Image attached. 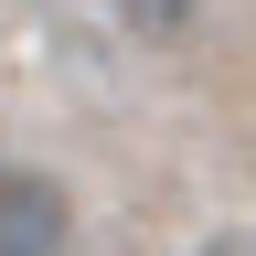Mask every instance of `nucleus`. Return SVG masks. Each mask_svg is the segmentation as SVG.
I'll return each mask as SVG.
<instances>
[{"instance_id": "nucleus-1", "label": "nucleus", "mask_w": 256, "mask_h": 256, "mask_svg": "<svg viewBox=\"0 0 256 256\" xmlns=\"http://www.w3.org/2000/svg\"><path fill=\"white\" fill-rule=\"evenodd\" d=\"M75 246V203H64L54 171H0V256H64Z\"/></svg>"}, {"instance_id": "nucleus-2", "label": "nucleus", "mask_w": 256, "mask_h": 256, "mask_svg": "<svg viewBox=\"0 0 256 256\" xmlns=\"http://www.w3.org/2000/svg\"><path fill=\"white\" fill-rule=\"evenodd\" d=\"M118 22H128V32H150V43H171V32L203 22V0H118Z\"/></svg>"}, {"instance_id": "nucleus-3", "label": "nucleus", "mask_w": 256, "mask_h": 256, "mask_svg": "<svg viewBox=\"0 0 256 256\" xmlns=\"http://www.w3.org/2000/svg\"><path fill=\"white\" fill-rule=\"evenodd\" d=\"M203 256H256V235H214V246H203Z\"/></svg>"}]
</instances>
